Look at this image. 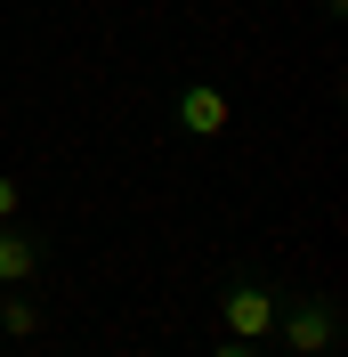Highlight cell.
<instances>
[{
	"mask_svg": "<svg viewBox=\"0 0 348 357\" xmlns=\"http://www.w3.org/2000/svg\"><path fill=\"white\" fill-rule=\"evenodd\" d=\"M219 317H227V341H276V317H283V292L267 276H235L219 292Z\"/></svg>",
	"mask_w": 348,
	"mask_h": 357,
	"instance_id": "1",
	"label": "cell"
},
{
	"mask_svg": "<svg viewBox=\"0 0 348 357\" xmlns=\"http://www.w3.org/2000/svg\"><path fill=\"white\" fill-rule=\"evenodd\" d=\"M276 333L292 357H332V341H340V309H332V292H300V301H283Z\"/></svg>",
	"mask_w": 348,
	"mask_h": 357,
	"instance_id": "2",
	"label": "cell"
},
{
	"mask_svg": "<svg viewBox=\"0 0 348 357\" xmlns=\"http://www.w3.org/2000/svg\"><path fill=\"white\" fill-rule=\"evenodd\" d=\"M227 114H235V106H227L219 82H187V89H178V130H187V138H219Z\"/></svg>",
	"mask_w": 348,
	"mask_h": 357,
	"instance_id": "3",
	"label": "cell"
},
{
	"mask_svg": "<svg viewBox=\"0 0 348 357\" xmlns=\"http://www.w3.org/2000/svg\"><path fill=\"white\" fill-rule=\"evenodd\" d=\"M41 260H49L41 236H24L17 220H0V292H8V284H33V276H41Z\"/></svg>",
	"mask_w": 348,
	"mask_h": 357,
	"instance_id": "4",
	"label": "cell"
},
{
	"mask_svg": "<svg viewBox=\"0 0 348 357\" xmlns=\"http://www.w3.org/2000/svg\"><path fill=\"white\" fill-rule=\"evenodd\" d=\"M0 333H41V309L24 301V284H8V301H0Z\"/></svg>",
	"mask_w": 348,
	"mask_h": 357,
	"instance_id": "5",
	"label": "cell"
},
{
	"mask_svg": "<svg viewBox=\"0 0 348 357\" xmlns=\"http://www.w3.org/2000/svg\"><path fill=\"white\" fill-rule=\"evenodd\" d=\"M17 203H24V187H17L8 171H0V220H17Z\"/></svg>",
	"mask_w": 348,
	"mask_h": 357,
	"instance_id": "6",
	"label": "cell"
},
{
	"mask_svg": "<svg viewBox=\"0 0 348 357\" xmlns=\"http://www.w3.org/2000/svg\"><path fill=\"white\" fill-rule=\"evenodd\" d=\"M211 357H260V341H219Z\"/></svg>",
	"mask_w": 348,
	"mask_h": 357,
	"instance_id": "7",
	"label": "cell"
}]
</instances>
